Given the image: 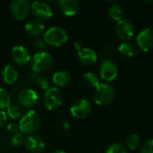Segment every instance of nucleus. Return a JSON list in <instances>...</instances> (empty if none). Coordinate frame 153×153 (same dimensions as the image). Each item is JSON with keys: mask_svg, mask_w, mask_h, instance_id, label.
<instances>
[{"mask_svg": "<svg viewBox=\"0 0 153 153\" xmlns=\"http://www.w3.org/2000/svg\"><path fill=\"white\" fill-rule=\"evenodd\" d=\"M20 131L23 134L31 135L40 126V117L34 110L28 111L20 120Z\"/></svg>", "mask_w": 153, "mask_h": 153, "instance_id": "obj_1", "label": "nucleus"}, {"mask_svg": "<svg viewBox=\"0 0 153 153\" xmlns=\"http://www.w3.org/2000/svg\"><path fill=\"white\" fill-rule=\"evenodd\" d=\"M31 67L36 73H45L49 71L54 65L53 56L46 52H38L31 58Z\"/></svg>", "mask_w": 153, "mask_h": 153, "instance_id": "obj_2", "label": "nucleus"}, {"mask_svg": "<svg viewBox=\"0 0 153 153\" xmlns=\"http://www.w3.org/2000/svg\"><path fill=\"white\" fill-rule=\"evenodd\" d=\"M115 98V90L108 83H100L94 91V101L99 106L109 105Z\"/></svg>", "mask_w": 153, "mask_h": 153, "instance_id": "obj_3", "label": "nucleus"}, {"mask_svg": "<svg viewBox=\"0 0 153 153\" xmlns=\"http://www.w3.org/2000/svg\"><path fill=\"white\" fill-rule=\"evenodd\" d=\"M44 40L48 45L52 47H61L68 39L67 32L61 27H51L44 33Z\"/></svg>", "mask_w": 153, "mask_h": 153, "instance_id": "obj_4", "label": "nucleus"}, {"mask_svg": "<svg viewBox=\"0 0 153 153\" xmlns=\"http://www.w3.org/2000/svg\"><path fill=\"white\" fill-rule=\"evenodd\" d=\"M62 103L63 94L59 89L53 87L46 91L43 97V104L48 110H56L62 105Z\"/></svg>", "mask_w": 153, "mask_h": 153, "instance_id": "obj_5", "label": "nucleus"}, {"mask_svg": "<svg viewBox=\"0 0 153 153\" xmlns=\"http://www.w3.org/2000/svg\"><path fill=\"white\" fill-rule=\"evenodd\" d=\"M30 10V4L29 0H11L10 2V12L17 21L26 19Z\"/></svg>", "mask_w": 153, "mask_h": 153, "instance_id": "obj_6", "label": "nucleus"}, {"mask_svg": "<svg viewBox=\"0 0 153 153\" xmlns=\"http://www.w3.org/2000/svg\"><path fill=\"white\" fill-rule=\"evenodd\" d=\"M116 33L120 39L127 41L134 37L135 33V27L130 20L122 19L117 22L116 25Z\"/></svg>", "mask_w": 153, "mask_h": 153, "instance_id": "obj_7", "label": "nucleus"}, {"mask_svg": "<svg viewBox=\"0 0 153 153\" xmlns=\"http://www.w3.org/2000/svg\"><path fill=\"white\" fill-rule=\"evenodd\" d=\"M92 107L89 100L81 99L76 100L71 107L70 112L72 116L77 119H83L87 117L91 112Z\"/></svg>", "mask_w": 153, "mask_h": 153, "instance_id": "obj_8", "label": "nucleus"}, {"mask_svg": "<svg viewBox=\"0 0 153 153\" xmlns=\"http://www.w3.org/2000/svg\"><path fill=\"white\" fill-rule=\"evenodd\" d=\"M30 11L33 15L39 21L48 20L52 17L53 11L49 4L44 1H35L30 4Z\"/></svg>", "mask_w": 153, "mask_h": 153, "instance_id": "obj_9", "label": "nucleus"}, {"mask_svg": "<svg viewBox=\"0 0 153 153\" xmlns=\"http://www.w3.org/2000/svg\"><path fill=\"white\" fill-rule=\"evenodd\" d=\"M100 74L105 82H112L117 77L118 68L114 62L110 60H105L100 64Z\"/></svg>", "mask_w": 153, "mask_h": 153, "instance_id": "obj_10", "label": "nucleus"}, {"mask_svg": "<svg viewBox=\"0 0 153 153\" xmlns=\"http://www.w3.org/2000/svg\"><path fill=\"white\" fill-rule=\"evenodd\" d=\"M137 47L143 52H148L153 48V30L151 29L143 30L136 37Z\"/></svg>", "mask_w": 153, "mask_h": 153, "instance_id": "obj_11", "label": "nucleus"}, {"mask_svg": "<svg viewBox=\"0 0 153 153\" xmlns=\"http://www.w3.org/2000/svg\"><path fill=\"white\" fill-rule=\"evenodd\" d=\"M39 96L37 92L31 89H24L18 95V101L21 106L25 108H31L37 105Z\"/></svg>", "mask_w": 153, "mask_h": 153, "instance_id": "obj_12", "label": "nucleus"}, {"mask_svg": "<svg viewBox=\"0 0 153 153\" xmlns=\"http://www.w3.org/2000/svg\"><path fill=\"white\" fill-rule=\"evenodd\" d=\"M11 56L13 61L19 65H25L31 60L29 51L23 46L20 45L12 48Z\"/></svg>", "mask_w": 153, "mask_h": 153, "instance_id": "obj_13", "label": "nucleus"}, {"mask_svg": "<svg viewBox=\"0 0 153 153\" xmlns=\"http://www.w3.org/2000/svg\"><path fill=\"white\" fill-rule=\"evenodd\" d=\"M24 147L30 153H40L45 148V142L40 136L31 134L26 138Z\"/></svg>", "mask_w": 153, "mask_h": 153, "instance_id": "obj_14", "label": "nucleus"}, {"mask_svg": "<svg viewBox=\"0 0 153 153\" xmlns=\"http://www.w3.org/2000/svg\"><path fill=\"white\" fill-rule=\"evenodd\" d=\"M57 5L62 13L68 17L75 15L79 9L78 0H58Z\"/></svg>", "mask_w": 153, "mask_h": 153, "instance_id": "obj_15", "label": "nucleus"}, {"mask_svg": "<svg viewBox=\"0 0 153 153\" xmlns=\"http://www.w3.org/2000/svg\"><path fill=\"white\" fill-rule=\"evenodd\" d=\"M97 54L94 50L83 48L78 51V59L81 64L84 65H92L97 61Z\"/></svg>", "mask_w": 153, "mask_h": 153, "instance_id": "obj_16", "label": "nucleus"}, {"mask_svg": "<svg viewBox=\"0 0 153 153\" xmlns=\"http://www.w3.org/2000/svg\"><path fill=\"white\" fill-rule=\"evenodd\" d=\"M44 28V24L39 20H31L28 22L24 26L26 33L33 38L39 37L43 33Z\"/></svg>", "mask_w": 153, "mask_h": 153, "instance_id": "obj_17", "label": "nucleus"}, {"mask_svg": "<svg viewBox=\"0 0 153 153\" xmlns=\"http://www.w3.org/2000/svg\"><path fill=\"white\" fill-rule=\"evenodd\" d=\"M2 77L4 82L6 84L13 85L14 84L19 78L18 71L12 65H6L2 71Z\"/></svg>", "mask_w": 153, "mask_h": 153, "instance_id": "obj_18", "label": "nucleus"}, {"mask_svg": "<svg viewBox=\"0 0 153 153\" xmlns=\"http://www.w3.org/2000/svg\"><path fill=\"white\" fill-rule=\"evenodd\" d=\"M53 82L57 87H65L71 82L70 74L66 71H58L53 75Z\"/></svg>", "mask_w": 153, "mask_h": 153, "instance_id": "obj_19", "label": "nucleus"}, {"mask_svg": "<svg viewBox=\"0 0 153 153\" xmlns=\"http://www.w3.org/2000/svg\"><path fill=\"white\" fill-rule=\"evenodd\" d=\"M119 53L126 57H133L137 54V48L130 42H123L118 47Z\"/></svg>", "mask_w": 153, "mask_h": 153, "instance_id": "obj_20", "label": "nucleus"}, {"mask_svg": "<svg viewBox=\"0 0 153 153\" xmlns=\"http://www.w3.org/2000/svg\"><path fill=\"white\" fill-rule=\"evenodd\" d=\"M83 82L87 87L97 88L100 84V80L98 75L93 72H87L83 75Z\"/></svg>", "mask_w": 153, "mask_h": 153, "instance_id": "obj_21", "label": "nucleus"}, {"mask_svg": "<svg viewBox=\"0 0 153 153\" xmlns=\"http://www.w3.org/2000/svg\"><path fill=\"white\" fill-rule=\"evenodd\" d=\"M108 14L111 17V19H113L116 22H119L123 19L124 16V10L121 6H119L118 4H113L108 11Z\"/></svg>", "mask_w": 153, "mask_h": 153, "instance_id": "obj_22", "label": "nucleus"}, {"mask_svg": "<svg viewBox=\"0 0 153 153\" xmlns=\"http://www.w3.org/2000/svg\"><path fill=\"white\" fill-rule=\"evenodd\" d=\"M140 143V137L136 134H129L126 139V146L131 151H134L138 148Z\"/></svg>", "mask_w": 153, "mask_h": 153, "instance_id": "obj_23", "label": "nucleus"}, {"mask_svg": "<svg viewBox=\"0 0 153 153\" xmlns=\"http://www.w3.org/2000/svg\"><path fill=\"white\" fill-rule=\"evenodd\" d=\"M10 105L11 97L9 92L4 88H0V109L7 108Z\"/></svg>", "mask_w": 153, "mask_h": 153, "instance_id": "obj_24", "label": "nucleus"}, {"mask_svg": "<svg viewBox=\"0 0 153 153\" xmlns=\"http://www.w3.org/2000/svg\"><path fill=\"white\" fill-rule=\"evenodd\" d=\"M106 153H128V150L125 144L120 143H116L111 144L108 148Z\"/></svg>", "mask_w": 153, "mask_h": 153, "instance_id": "obj_25", "label": "nucleus"}, {"mask_svg": "<svg viewBox=\"0 0 153 153\" xmlns=\"http://www.w3.org/2000/svg\"><path fill=\"white\" fill-rule=\"evenodd\" d=\"M7 116L12 119H17L21 117V108L16 104H11L7 108Z\"/></svg>", "mask_w": 153, "mask_h": 153, "instance_id": "obj_26", "label": "nucleus"}, {"mask_svg": "<svg viewBox=\"0 0 153 153\" xmlns=\"http://www.w3.org/2000/svg\"><path fill=\"white\" fill-rule=\"evenodd\" d=\"M25 140H26V137L24 136L23 134L17 133V134H13V136L12 137L11 143L14 147H19V146H22V145H24Z\"/></svg>", "mask_w": 153, "mask_h": 153, "instance_id": "obj_27", "label": "nucleus"}, {"mask_svg": "<svg viewBox=\"0 0 153 153\" xmlns=\"http://www.w3.org/2000/svg\"><path fill=\"white\" fill-rule=\"evenodd\" d=\"M36 82H37V85L40 89L45 90V91H47L48 89H49V81H48V79L46 76H44V75L39 76L37 78Z\"/></svg>", "mask_w": 153, "mask_h": 153, "instance_id": "obj_28", "label": "nucleus"}, {"mask_svg": "<svg viewBox=\"0 0 153 153\" xmlns=\"http://www.w3.org/2000/svg\"><path fill=\"white\" fill-rule=\"evenodd\" d=\"M141 153H153V139L148 140L141 148Z\"/></svg>", "mask_w": 153, "mask_h": 153, "instance_id": "obj_29", "label": "nucleus"}, {"mask_svg": "<svg viewBox=\"0 0 153 153\" xmlns=\"http://www.w3.org/2000/svg\"><path fill=\"white\" fill-rule=\"evenodd\" d=\"M33 45H34L35 48H36L39 52H42V51H44V50L46 49L48 44L46 43V41L44 40V39H35Z\"/></svg>", "mask_w": 153, "mask_h": 153, "instance_id": "obj_30", "label": "nucleus"}, {"mask_svg": "<svg viewBox=\"0 0 153 153\" xmlns=\"http://www.w3.org/2000/svg\"><path fill=\"white\" fill-rule=\"evenodd\" d=\"M7 130H8L11 134H17L18 131L20 130V126H19V125L16 124V123H11V124H9V125L7 126Z\"/></svg>", "mask_w": 153, "mask_h": 153, "instance_id": "obj_31", "label": "nucleus"}, {"mask_svg": "<svg viewBox=\"0 0 153 153\" xmlns=\"http://www.w3.org/2000/svg\"><path fill=\"white\" fill-rule=\"evenodd\" d=\"M7 122V114L4 110H0V128L3 127Z\"/></svg>", "mask_w": 153, "mask_h": 153, "instance_id": "obj_32", "label": "nucleus"}, {"mask_svg": "<svg viewBox=\"0 0 153 153\" xmlns=\"http://www.w3.org/2000/svg\"><path fill=\"white\" fill-rule=\"evenodd\" d=\"M74 48L79 51V50H81L82 48H83V44H82V42L81 41V40H77V41H75L74 42Z\"/></svg>", "mask_w": 153, "mask_h": 153, "instance_id": "obj_33", "label": "nucleus"}, {"mask_svg": "<svg viewBox=\"0 0 153 153\" xmlns=\"http://www.w3.org/2000/svg\"><path fill=\"white\" fill-rule=\"evenodd\" d=\"M63 125H64V126H63L64 128H68V127H69V126H68L69 124H68V123H64Z\"/></svg>", "mask_w": 153, "mask_h": 153, "instance_id": "obj_34", "label": "nucleus"}, {"mask_svg": "<svg viewBox=\"0 0 153 153\" xmlns=\"http://www.w3.org/2000/svg\"><path fill=\"white\" fill-rule=\"evenodd\" d=\"M52 153H65V152H63V151H56V152H54Z\"/></svg>", "mask_w": 153, "mask_h": 153, "instance_id": "obj_35", "label": "nucleus"}, {"mask_svg": "<svg viewBox=\"0 0 153 153\" xmlns=\"http://www.w3.org/2000/svg\"><path fill=\"white\" fill-rule=\"evenodd\" d=\"M105 1H107V2H109V3H113V2H116L117 0H105Z\"/></svg>", "mask_w": 153, "mask_h": 153, "instance_id": "obj_36", "label": "nucleus"}, {"mask_svg": "<svg viewBox=\"0 0 153 153\" xmlns=\"http://www.w3.org/2000/svg\"><path fill=\"white\" fill-rule=\"evenodd\" d=\"M145 2H146V3H151L152 0H145Z\"/></svg>", "mask_w": 153, "mask_h": 153, "instance_id": "obj_37", "label": "nucleus"}, {"mask_svg": "<svg viewBox=\"0 0 153 153\" xmlns=\"http://www.w3.org/2000/svg\"><path fill=\"white\" fill-rule=\"evenodd\" d=\"M47 1H55V0H47Z\"/></svg>", "mask_w": 153, "mask_h": 153, "instance_id": "obj_38", "label": "nucleus"}]
</instances>
